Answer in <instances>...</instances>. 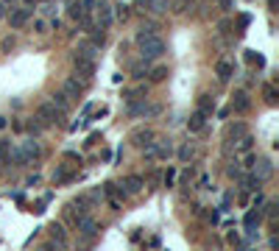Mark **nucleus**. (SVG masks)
<instances>
[{
	"mask_svg": "<svg viewBox=\"0 0 279 251\" xmlns=\"http://www.w3.org/2000/svg\"><path fill=\"white\" fill-rule=\"evenodd\" d=\"M137 45H140V59H142V62H145V64H148V62H153V59H159V56L167 50L165 39H162L159 34L145 36V39H140Z\"/></svg>",
	"mask_w": 279,
	"mask_h": 251,
	"instance_id": "nucleus-1",
	"label": "nucleus"
},
{
	"mask_svg": "<svg viewBox=\"0 0 279 251\" xmlns=\"http://www.w3.org/2000/svg\"><path fill=\"white\" fill-rule=\"evenodd\" d=\"M11 131H17V134L25 131V128H22V120H11Z\"/></svg>",
	"mask_w": 279,
	"mask_h": 251,
	"instance_id": "nucleus-48",
	"label": "nucleus"
},
{
	"mask_svg": "<svg viewBox=\"0 0 279 251\" xmlns=\"http://www.w3.org/2000/svg\"><path fill=\"white\" fill-rule=\"evenodd\" d=\"M176 156H179L181 162H193L195 159V145L193 142H181L179 151H176Z\"/></svg>",
	"mask_w": 279,
	"mask_h": 251,
	"instance_id": "nucleus-24",
	"label": "nucleus"
},
{
	"mask_svg": "<svg viewBox=\"0 0 279 251\" xmlns=\"http://www.w3.org/2000/svg\"><path fill=\"white\" fill-rule=\"evenodd\" d=\"M260 221H263V212H260V209L257 207H254V209H249V212H246V232H257V229H254V226H260Z\"/></svg>",
	"mask_w": 279,
	"mask_h": 251,
	"instance_id": "nucleus-21",
	"label": "nucleus"
},
{
	"mask_svg": "<svg viewBox=\"0 0 279 251\" xmlns=\"http://www.w3.org/2000/svg\"><path fill=\"white\" fill-rule=\"evenodd\" d=\"M70 17H73V20H81V17H84V11H81V0H73V3H70Z\"/></svg>",
	"mask_w": 279,
	"mask_h": 251,
	"instance_id": "nucleus-38",
	"label": "nucleus"
},
{
	"mask_svg": "<svg viewBox=\"0 0 279 251\" xmlns=\"http://www.w3.org/2000/svg\"><path fill=\"white\" fill-rule=\"evenodd\" d=\"M70 179H73V173H70L67 167H59V170L53 173V181H56V184H64V181H70Z\"/></svg>",
	"mask_w": 279,
	"mask_h": 251,
	"instance_id": "nucleus-35",
	"label": "nucleus"
},
{
	"mask_svg": "<svg viewBox=\"0 0 279 251\" xmlns=\"http://www.w3.org/2000/svg\"><path fill=\"white\" fill-rule=\"evenodd\" d=\"M153 34H159V25H156V22H142V25H140V31L134 34V42L145 39V36H153Z\"/></svg>",
	"mask_w": 279,
	"mask_h": 251,
	"instance_id": "nucleus-22",
	"label": "nucleus"
},
{
	"mask_svg": "<svg viewBox=\"0 0 279 251\" xmlns=\"http://www.w3.org/2000/svg\"><path fill=\"white\" fill-rule=\"evenodd\" d=\"M84 90H87V81H84V78H76V76L64 78V84H62V92L70 98V101H76Z\"/></svg>",
	"mask_w": 279,
	"mask_h": 251,
	"instance_id": "nucleus-6",
	"label": "nucleus"
},
{
	"mask_svg": "<svg viewBox=\"0 0 279 251\" xmlns=\"http://www.w3.org/2000/svg\"><path fill=\"white\" fill-rule=\"evenodd\" d=\"M204 126H207V115H201V112L195 109L193 115H190V120H187V128L195 134V131H201Z\"/></svg>",
	"mask_w": 279,
	"mask_h": 251,
	"instance_id": "nucleus-20",
	"label": "nucleus"
},
{
	"mask_svg": "<svg viewBox=\"0 0 279 251\" xmlns=\"http://www.w3.org/2000/svg\"><path fill=\"white\" fill-rule=\"evenodd\" d=\"M92 45H95V48H104V45H106V34H104V28H98V31H95V34H92Z\"/></svg>",
	"mask_w": 279,
	"mask_h": 251,
	"instance_id": "nucleus-36",
	"label": "nucleus"
},
{
	"mask_svg": "<svg viewBox=\"0 0 279 251\" xmlns=\"http://www.w3.org/2000/svg\"><path fill=\"white\" fill-rule=\"evenodd\" d=\"M148 95V87H134V90H126V101L134 104V101H145Z\"/></svg>",
	"mask_w": 279,
	"mask_h": 251,
	"instance_id": "nucleus-30",
	"label": "nucleus"
},
{
	"mask_svg": "<svg viewBox=\"0 0 279 251\" xmlns=\"http://www.w3.org/2000/svg\"><path fill=\"white\" fill-rule=\"evenodd\" d=\"M98 53H101V48H95L90 39H81L76 48V56H84V59H98Z\"/></svg>",
	"mask_w": 279,
	"mask_h": 251,
	"instance_id": "nucleus-15",
	"label": "nucleus"
},
{
	"mask_svg": "<svg viewBox=\"0 0 279 251\" xmlns=\"http://www.w3.org/2000/svg\"><path fill=\"white\" fill-rule=\"evenodd\" d=\"M237 184H240V190H243V193H260V190H263V179H260V176H254L249 170V173H240L237 176Z\"/></svg>",
	"mask_w": 279,
	"mask_h": 251,
	"instance_id": "nucleus-7",
	"label": "nucleus"
},
{
	"mask_svg": "<svg viewBox=\"0 0 279 251\" xmlns=\"http://www.w3.org/2000/svg\"><path fill=\"white\" fill-rule=\"evenodd\" d=\"M243 173V170H240V165H237V159L235 162H229V167H226V176H229V179H237V176Z\"/></svg>",
	"mask_w": 279,
	"mask_h": 251,
	"instance_id": "nucleus-42",
	"label": "nucleus"
},
{
	"mask_svg": "<svg viewBox=\"0 0 279 251\" xmlns=\"http://www.w3.org/2000/svg\"><path fill=\"white\" fill-rule=\"evenodd\" d=\"M22 128H25L28 134H34V137H39V134H42V128H45V123H42L39 118H31V120H25V123H22Z\"/></svg>",
	"mask_w": 279,
	"mask_h": 251,
	"instance_id": "nucleus-28",
	"label": "nucleus"
},
{
	"mask_svg": "<svg viewBox=\"0 0 279 251\" xmlns=\"http://www.w3.org/2000/svg\"><path fill=\"white\" fill-rule=\"evenodd\" d=\"M167 8H170L173 14H187L190 8H193V0H170Z\"/></svg>",
	"mask_w": 279,
	"mask_h": 251,
	"instance_id": "nucleus-26",
	"label": "nucleus"
},
{
	"mask_svg": "<svg viewBox=\"0 0 279 251\" xmlns=\"http://www.w3.org/2000/svg\"><path fill=\"white\" fill-rule=\"evenodd\" d=\"M249 20H251L249 14H240V17H237V25H240V28H246V25H249Z\"/></svg>",
	"mask_w": 279,
	"mask_h": 251,
	"instance_id": "nucleus-47",
	"label": "nucleus"
},
{
	"mask_svg": "<svg viewBox=\"0 0 279 251\" xmlns=\"http://www.w3.org/2000/svg\"><path fill=\"white\" fill-rule=\"evenodd\" d=\"M232 6H235V0H221V8H223V11H229Z\"/></svg>",
	"mask_w": 279,
	"mask_h": 251,
	"instance_id": "nucleus-50",
	"label": "nucleus"
},
{
	"mask_svg": "<svg viewBox=\"0 0 279 251\" xmlns=\"http://www.w3.org/2000/svg\"><path fill=\"white\" fill-rule=\"evenodd\" d=\"M36 118L42 120V123H62L64 115L59 109H56L50 101H45V104H39V109H36Z\"/></svg>",
	"mask_w": 279,
	"mask_h": 251,
	"instance_id": "nucleus-5",
	"label": "nucleus"
},
{
	"mask_svg": "<svg viewBox=\"0 0 279 251\" xmlns=\"http://www.w3.org/2000/svg\"><path fill=\"white\" fill-rule=\"evenodd\" d=\"M215 76H218V81H229L232 76H235V64L229 62V59H221V62L215 64Z\"/></svg>",
	"mask_w": 279,
	"mask_h": 251,
	"instance_id": "nucleus-13",
	"label": "nucleus"
},
{
	"mask_svg": "<svg viewBox=\"0 0 279 251\" xmlns=\"http://www.w3.org/2000/svg\"><path fill=\"white\" fill-rule=\"evenodd\" d=\"M153 139H156V134L151 131V128H134L132 131V142L137 148H145V145H151Z\"/></svg>",
	"mask_w": 279,
	"mask_h": 251,
	"instance_id": "nucleus-9",
	"label": "nucleus"
},
{
	"mask_svg": "<svg viewBox=\"0 0 279 251\" xmlns=\"http://www.w3.org/2000/svg\"><path fill=\"white\" fill-rule=\"evenodd\" d=\"M232 109L235 112H249L251 109V101H249V95H246L243 90L235 92V98H232Z\"/></svg>",
	"mask_w": 279,
	"mask_h": 251,
	"instance_id": "nucleus-19",
	"label": "nucleus"
},
{
	"mask_svg": "<svg viewBox=\"0 0 279 251\" xmlns=\"http://www.w3.org/2000/svg\"><path fill=\"white\" fill-rule=\"evenodd\" d=\"M218 28H221V34H226V31H229V20H221V22H218Z\"/></svg>",
	"mask_w": 279,
	"mask_h": 251,
	"instance_id": "nucleus-51",
	"label": "nucleus"
},
{
	"mask_svg": "<svg viewBox=\"0 0 279 251\" xmlns=\"http://www.w3.org/2000/svg\"><path fill=\"white\" fill-rule=\"evenodd\" d=\"M112 14H115V20H129V14H132V6H129V3H118Z\"/></svg>",
	"mask_w": 279,
	"mask_h": 251,
	"instance_id": "nucleus-32",
	"label": "nucleus"
},
{
	"mask_svg": "<svg viewBox=\"0 0 279 251\" xmlns=\"http://www.w3.org/2000/svg\"><path fill=\"white\" fill-rule=\"evenodd\" d=\"M277 201H271V204H265V209H260V212H263L265 218H268V221H271V226H274V221H277Z\"/></svg>",
	"mask_w": 279,
	"mask_h": 251,
	"instance_id": "nucleus-33",
	"label": "nucleus"
},
{
	"mask_svg": "<svg viewBox=\"0 0 279 251\" xmlns=\"http://www.w3.org/2000/svg\"><path fill=\"white\" fill-rule=\"evenodd\" d=\"M142 187H145V179H142V176H140V173H129V176H126V179H123V190H126V193H129V195L140 193V190H142Z\"/></svg>",
	"mask_w": 279,
	"mask_h": 251,
	"instance_id": "nucleus-11",
	"label": "nucleus"
},
{
	"mask_svg": "<svg viewBox=\"0 0 279 251\" xmlns=\"http://www.w3.org/2000/svg\"><path fill=\"white\" fill-rule=\"evenodd\" d=\"M98 20H101V28H109L112 22H115V14H112V6H106V3H101L98 6Z\"/></svg>",
	"mask_w": 279,
	"mask_h": 251,
	"instance_id": "nucleus-17",
	"label": "nucleus"
},
{
	"mask_svg": "<svg viewBox=\"0 0 279 251\" xmlns=\"http://www.w3.org/2000/svg\"><path fill=\"white\" fill-rule=\"evenodd\" d=\"M50 104H53L56 109L62 112V115H67V112H70V98L64 95L62 90H59V92H53V95H50Z\"/></svg>",
	"mask_w": 279,
	"mask_h": 251,
	"instance_id": "nucleus-18",
	"label": "nucleus"
},
{
	"mask_svg": "<svg viewBox=\"0 0 279 251\" xmlns=\"http://www.w3.org/2000/svg\"><path fill=\"white\" fill-rule=\"evenodd\" d=\"M50 240H56V243H62V246H67V232H64V226L62 223H53L50 226Z\"/></svg>",
	"mask_w": 279,
	"mask_h": 251,
	"instance_id": "nucleus-25",
	"label": "nucleus"
},
{
	"mask_svg": "<svg viewBox=\"0 0 279 251\" xmlns=\"http://www.w3.org/2000/svg\"><path fill=\"white\" fill-rule=\"evenodd\" d=\"M215 109H218V104H215V98H212V95H207V92L198 95V112H201V115L212 118V112H215Z\"/></svg>",
	"mask_w": 279,
	"mask_h": 251,
	"instance_id": "nucleus-16",
	"label": "nucleus"
},
{
	"mask_svg": "<svg viewBox=\"0 0 279 251\" xmlns=\"http://www.w3.org/2000/svg\"><path fill=\"white\" fill-rule=\"evenodd\" d=\"M142 156L148 162H167L173 156V142L170 139H153L151 145L142 148Z\"/></svg>",
	"mask_w": 279,
	"mask_h": 251,
	"instance_id": "nucleus-2",
	"label": "nucleus"
},
{
	"mask_svg": "<svg viewBox=\"0 0 279 251\" xmlns=\"http://www.w3.org/2000/svg\"><path fill=\"white\" fill-rule=\"evenodd\" d=\"M129 115H132V118H142V115H156V112H159V106H148L145 101H134V104H129Z\"/></svg>",
	"mask_w": 279,
	"mask_h": 251,
	"instance_id": "nucleus-10",
	"label": "nucleus"
},
{
	"mask_svg": "<svg viewBox=\"0 0 279 251\" xmlns=\"http://www.w3.org/2000/svg\"><path fill=\"white\" fill-rule=\"evenodd\" d=\"M246 134H249V131H246L243 123H232L229 128H226V139H235V142H237L240 137H246Z\"/></svg>",
	"mask_w": 279,
	"mask_h": 251,
	"instance_id": "nucleus-29",
	"label": "nucleus"
},
{
	"mask_svg": "<svg viewBox=\"0 0 279 251\" xmlns=\"http://www.w3.org/2000/svg\"><path fill=\"white\" fill-rule=\"evenodd\" d=\"M246 251H257V249H246Z\"/></svg>",
	"mask_w": 279,
	"mask_h": 251,
	"instance_id": "nucleus-57",
	"label": "nucleus"
},
{
	"mask_svg": "<svg viewBox=\"0 0 279 251\" xmlns=\"http://www.w3.org/2000/svg\"><path fill=\"white\" fill-rule=\"evenodd\" d=\"M39 251H67V246H62V243H56V240H48V243L42 246Z\"/></svg>",
	"mask_w": 279,
	"mask_h": 251,
	"instance_id": "nucleus-39",
	"label": "nucleus"
},
{
	"mask_svg": "<svg viewBox=\"0 0 279 251\" xmlns=\"http://www.w3.org/2000/svg\"><path fill=\"white\" fill-rule=\"evenodd\" d=\"M42 14H53V3H45V6H42Z\"/></svg>",
	"mask_w": 279,
	"mask_h": 251,
	"instance_id": "nucleus-53",
	"label": "nucleus"
},
{
	"mask_svg": "<svg viewBox=\"0 0 279 251\" xmlns=\"http://www.w3.org/2000/svg\"><path fill=\"white\" fill-rule=\"evenodd\" d=\"M209 184H212V179H209V176H201V179H198V190H212Z\"/></svg>",
	"mask_w": 279,
	"mask_h": 251,
	"instance_id": "nucleus-46",
	"label": "nucleus"
},
{
	"mask_svg": "<svg viewBox=\"0 0 279 251\" xmlns=\"http://www.w3.org/2000/svg\"><path fill=\"white\" fill-rule=\"evenodd\" d=\"M34 31H36V34H48V22H45V20H36L34 22Z\"/></svg>",
	"mask_w": 279,
	"mask_h": 251,
	"instance_id": "nucleus-45",
	"label": "nucleus"
},
{
	"mask_svg": "<svg viewBox=\"0 0 279 251\" xmlns=\"http://www.w3.org/2000/svg\"><path fill=\"white\" fill-rule=\"evenodd\" d=\"M6 162H14V165H28V159H25V153H22L20 145H11V148H8V159Z\"/></svg>",
	"mask_w": 279,
	"mask_h": 251,
	"instance_id": "nucleus-27",
	"label": "nucleus"
},
{
	"mask_svg": "<svg viewBox=\"0 0 279 251\" xmlns=\"http://www.w3.org/2000/svg\"><path fill=\"white\" fill-rule=\"evenodd\" d=\"M73 64H76V73L84 78V81H90L95 76V59H84V56H73Z\"/></svg>",
	"mask_w": 279,
	"mask_h": 251,
	"instance_id": "nucleus-8",
	"label": "nucleus"
},
{
	"mask_svg": "<svg viewBox=\"0 0 279 251\" xmlns=\"http://www.w3.org/2000/svg\"><path fill=\"white\" fill-rule=\"evenodd\" d=\"M6 14H8V6H6V3H3V0H0V20H3Z\"/></svg>",
	"mask_w": 279,
	"mask_h": 251,
	"instance_id": "nucleus-52",
	"label": "nucleus"
},
{
	"mask_svg": "<svg viewBox=\"0 0 279 251\" xmlns=\"http://www.w3.org/2000/svg\"><path fill=\"white\" fill-rule=\"evenodd\" d=\"M95 8H98V0H81V11L87 14V17H90Z\"/></svg>",
	"mask_w": 279,
	"mask_h": 251,
	"instance_id": "nucleus-41",
	"label": "nucleus"
},
{
	"mask_svg": "<svg viewBox=\"0 0 279 251\" xmlns=\"http://www.w3.org/2000/svg\"><path fill=\"white\" fill-rule=\"evenodd\" d=\"M8 17V25L14 28V31H17V28H22L25 25L28 20H31V17H34V8L31 6H20V8H11V11L6 14Z\"/></svg>",
	"mask_w": 279,
	"mask_h": 251,
	"instance_id": "nucleus-4",
	"label": "nucleus"
},
{
	"mask_svg": "<svg viewBox=\"0 0 279 251\" xmlns=\"http://www.w3.org/2000/svg\"><path fill=\"white\" fill-rule=\"evenodd\" d=\"M8 148H11V142L0 137V165H6V159H8Z\"/></svg>",
	"mask_w": 279,
	"mask_h": 251,
	"instance_id": "nucleus-37",
	"label": "nucleus"
},
{
	"mask_svg": "<svg viewBox=\"0 0 279 251\" xmlns=\"http://www.w3.org/2000/svg\"><path fill=\"white\" fill-rule=\"evenodd\" d=\"M254 162H257V156H254V153H249V156H246V170H251V167H254Z\"/></svg>",
	"mask_w": 279,
	"mask_h": 251,
	"instance_id": "nucleus-49",
	"label": "nucleus"
},
{
	"mask_svg": "<svg viewBox=\"0 0 279 251\" xmlns=\"http://www.w3.org/2000/svg\"><path fill=\"white\" fill-rule=\"evenodd\" d=\"M162 181H165V187H173V181H176V170H173V167H167V170H165V179H162Z\"/></svg>",
	"mask_w": 279,
	"mask_h": 251,
	"instance_id": "nucleus-43",
	"label": "nucleus"
},
{
	"mask_svg": "<svg viewBox=\"0 0 279 251\" xmlns=\"http://www.w3.org/2000/svg\"><path fill=\"white\" fill-rule=\"evenodd\" d=\"M22 153H25V159H28V165L31 162H36V159H42V145L36 142V139H28V142H22Z\"/></svg>",
	"mask_w": 279,
	"mask_h": 251,
	"instance_id": "nucleus-12",
	"label": "nucleus"
},
{
	"mask_svg": "<svg viewBox=\"0 0 279 251\" xmlns=\"http://www.w3.org/2000/svg\"><path fill=\"white\" fill-rule=\"evenodd\" d=\"M145 76H148V81H151V84H159V81H165V78L170 76V70H167L165 64H156V67H153L151 73H145Z\"/></svg>",
	"mask_w": 279,
	"mask_h": 251,
	"instance_id": "nucleus-23",
	"label": "nucleus"
},
{
	"mask_svg": "<svg viewBox=\"0 0 279 251\" xmlns=\"http://www.w3.org/2000/svg\"><path fill=\"white\" fill-rule=\"evenodd\" d=\"M6 126H8V118H3V115H0V131H3Z\"/></svg>",
	"mask_w": 279,
	"mask_h": 251,
	"instance_id": "nucleus-55",
	"label": "nucleus"
},
{
	"mask_svg": "<svg viewBox=\"0 0 279 251\" xmlns=\"http://www.w3.org/2000/svg\"><path fill=\"white\" fill-rule=\"evenodd\" d=\"M251 173L254 176H260V179H268V176L274 173V165H271V159H260L257 156V162H254V167H251Z\"/></svg>",
	"mask_w": 279,
	"mask_h": 251,
	"instance_id": "nucleus-14",
	"label": "nucleus"
},
{
	"mask_svg": "<svg viewBox=\"0 0 279 251\" xmlns=\"http://www.w3.org/2000/svg\"><path fill=\"white\" fill-rule=\"evenodd\" d=\"M246 59H249L251 64H257V67H263V64H265V59L260 53H254V50H246Z\"/></svg>",
	"mask_w": 279,
	"mask_h": 251,
	"instance_id": "nucleus-40",
	"label": "nucleus"
},
{
	"mask_svg": "<svg viewBox=\"0 0 279 251\" xmlns=\"http://www.w3.org/2000/svg\"><path fill=\"white\" fill-rule=\"evenodd\" d=\"M98 235H101V223H98L92 215L78 221V237H81V240H95Z\"/></svg>",
	"mask_w": 279,
	"mask_h": 251,
	"instance_id": "nucleus-3",
	"label": "nucleus"
},
{
	"mask_svg": "<svg viewBox=\"0 0 279 251\" xmlns=\"http://www.w3.org/2000/svg\"><path fill=\"white\" fill-rule=\"evenodd\" d=\"M50 25H53V31H59V28H62V20H59V17H53V20H50Z\"/></svg>",
	"mask_w": 279,
	"mask_h": 251,
	"instance_id": "nucleus-54",
	"label": "nucleus"
},
{
	"mask_svg": "<svg viewBox=\"0 0 279 251\" xmlns=\"http://www.w3.org/2000/svg\"><path fill=\"white\" fill-rule=\"evenodd\" d=\"M167 3H170V0H145V6H148V11H151V14H165Z\"/></svg>",
	"mask_w": 279,
	"mask_h": 251,
	"instance_id": "nucleus-31",
	"label": "nucleus"
},
{
	"mask_svg": "<svg viewBox=\"0 0 279 251\" xmlns=\"http://www.w3.org/2000/svg\"><path fill=\"white\" fill-rule=\"evenodd\" d=\"M237 142H240V148H237V151H240V153H249L251 148H254V137H251V134H246V137H240V139H237Z\"/></svg>",
	"mask_w": 279,
	"mask_h": 251,
	"instance_id": "nucleus-34",
	"label": "nucleus"
},
{
	"mask_svg": "<svg viewBox=\"0 0 279 251\" xmlns=\"http://www.w3.org/2000/svg\"><path fill=\"white\" fill-rule=\"evenodd\" d=\"M22 3H25V6H34V3H39V0H22Z\"/></svg>",
	"mask_w": 279,
	"mask_h": 251,
	"instance_id": "nucleus-56",
	"label": "nucleus"
},
{
	"mask_svg": "<svg viewBox=\"0 0 279 251\" xmlns=\"http://www.w3.org/2000/svg\"><path fill=\"white\" fill-rule=\"evenodd\" d=\"M265 101H268V104H277V90H274V87H265Z\"/></svg>",
	"mask_w": 279,
	"mask_h": 251,
	"instance_id": "nucleus-44",
	"label": "nucleus"
}]
</instances>
